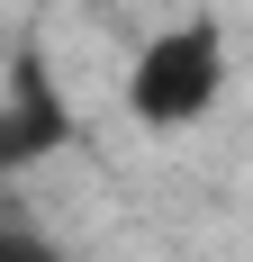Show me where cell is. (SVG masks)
<instances>
[{"label": "cell", "mask_w": 253, "mask_h": 262, "mask_svg": "<svg viewBox=\"0 0 253 262\" xmlns=\"http://www.w3.org/2000/svg\"><path fill=\"white\" fill-rule=\"evenodd\" d=\"M0 262H64V253H54L46 235H27V226H9V217H0Z\"/></svg>", "instance_id": "obj_2"}, {"label": "cell", "mask_w": 253, "mask_h": 262, "mask_svg": "<svg viewBox=\"0 0 253 262\" xmlns=\"http://www.w3.org/2000/svg\"><path fill=\"white\" fill-rule=\"evenodd\" d=\"M217 100H226V27L208 18V9L154 27L145 46H136V63H126V108H136V127L181 136V127H199Z\"/></svg>", "instance_id": "obj_1"}]
</instances>
